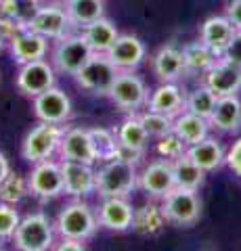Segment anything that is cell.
<instances>
[{
	"instance_id": "10",
	"label": "cell",
	"mask_w": 241,
	"mask_h": 251,
	"mask_svg": "<svg viewBox=\"0 0 241 251\" xmlns=\"http://www.w3.org/2000/svg\"><path fill=\"white\" fill-rule=\"evenodd\" d=\"M27 27L36 31V34L44 36L46 40H59L65 34L74 29L72 19L65 11V4H57V2H44L38 6L36 15L32 17V21L27 23Z\"/></svg>"
},
{
	"instance_id": "41",
	"label": "cell",
	"mask_w": 241,
	"mask_h": 251,
	"mask_svg": "<svg viewBox=\"0 0 241 251\" xmlns=\"http://www.w3.org/2000/svg\"><path fill=\"white\" fill-rule=\"evenodd\" d=\"M224 17L237 29H241V0H229L227 6H224Z\"/></svg>"
},
{
	"instance_id": "20",
	"label": "cell",
	"mask_w": 241,
	"mask_h": 251,
	"mask_svg": "<svg viewBox=\"0 0 241 251\" xmlns=\"http://www.w3.org/2000/svg\"><path fill=\"white\" fill-rule=\"evenodd\" d=\"M185 92L176 82H161L153 92H149L147 99V109L158 111L170 117H176L178 113L185 111Z\"/></svg>"
},
{
	"instance_id": "46",
	"label": "cell",
	"mask_w": 241,
	"mask_h": 251,
	"mask_svg": "<svg viewBox=\"0 0 241 251\" xmlns=\"http://www.w3.org/2000/svg\"><path fill=\"white\" fill-rule=\"evenodd\" d=\"M38 2H44V0H38Z\"/></svg>"
},
{
	"instance_id": "8",
	"label": "cell",
	"mask_w": 241,
	"mask_h": 251,
	"mask_svg": "<svg viewBox=\"0 0 241 251\" xmlns=\"http://www.w3.org/2000/svg\"><path fill=\"white\" fill-rule=\"evenodd\" d=\"M107 97H109L113 100V105L120 107L122 111L136 113L138 109L147 107L149 90H147V84L136 74L128 72V69H122V72H118V75H115Z\"/></svg>"
},
{
	"instance_id": "1",
	"label": "cell",
	"mask_w": 241,
	"mask_h": 251,
	"mask_svg": "<svg viewBox=\"0 0 241 251\" xmlns=\"http://www.w3.org/2000/svg\"><path fill=\"white\" fill-rule=\"evenodd\" d=\"M138 186L136 163L109 159L95 170V193L103 197H128Z\"/></svg>"
},
{
	"instance_id": "11",
	"label": "cell",
	"mask_w": 241,
	"mask_h": 251,
	"mask_svg": "<svg viewBox=\"0 0 241 251\" xmlns=\"http://www.w3.org/2000/svg\"><path fill=\"white\" fill-rule=\"evenodd\" d=\"M55 67L53 63L46 59H38V61H29L23 63L19 74H17V88L23 92L26 97H38L40 92L53 88L57 84V75H55Z\"/></svg>"
},
{
	"instance_id": "24",
	"label": "cell",
	"mask_w": 241,
	"mask_h": 251,
	"mask_svg": "<svg viewBox=\"0 0 241 251\" xmlns=\"http://www.w3.org/2000/svg\"><path fill=\"white\" fill-rule=\"evenodd\" d=\"M187 155H189L204 172L218 170L220 166H224V157H227L220 140H216L212 136H206L204 140H199V143L189 145L187 147Z\"/></svg>"
},
{
	"instance_id": "26",
	"label": "cell",
	"mask_w": 241,
	"mask_h": 251,
	"mask_svg": "<svg viewBox=\"0 0 241 251\" xmlns=\"http://www.w3.org/2000/svg\"><path fill=\"white\" fill-rule=\"evenodd\" d=\"M210 128H212V126H210L206 117H199L191 111L178 113L174 117V126H172V130L183 138V143L187 147L195 145L199 140H204L206 136H210Z\"/></svg>"
},
{
	"instance_id": "3",
	"label": "cell",
	"mask_w": 241,
	"mask_h": 251,
	"mask_svg": "<svg viewBox=\"0 0 241 251\" xmlns=\"http://www.w3.org/2000/svg\"><path fill=\"white\" fill-rule=\"evenodd\" d=\"M97 228H99L97 211L82 199L67 203V205L59 211V216L55 220V232L59 237L88 241L95 237Z\"/></svg>"
},
{
	"instance_id": "18",
	"label": "cell",
	"mask_w": 241,
	"mask_h": 251,
	"mask_svg": "<svg viewBox=\"0 0 241 251\" xmlns=\"http://www.w3.org/2000/svg\"><path fill=\"white\" fill-rule=\"evenodd\" d=\"M204 84L216 97H231L241 90V67L224 59H216V63L204 74Z\"/></svg>"
},
{
	"instance_id": "19",
	"label": "cell",
	"mask_w": 241,
	"mask_h": 251,
	"mask_svg": "<svg viewBox=\"0 0 241 251\" xmlns=\"http://www.w3.org/2000/svg\"><path fill=\"white\" fill-rule=\"evenodd\" d=\"M105 54L109 57V61L120 69V72L122 69L132 72V69H136L145 61L147 49H145V42L141 38H136L132 34H120Z\"/></svg>"
},
{
	"instance_id": "42",
	"label": "cell",
	"mask_w": 241,
	"mask_h": 251,
	"mask_svg": "<svg viewBox=\"0 0 241 251\" xmlns=\"http://www.w3.org/2000/svg\"><path fill=\"white\" fill-rule=\"evenodd\" d=\"M86 241H80V239H72V237H61V243L59 245H53L57 251H84Z\"/></svg>"
},
{
	"instance_id": "44",
	"label": "cell",
	"mask_w": 241,
	"mask_h": 251,
	"mask_svg": "<svg viewBox=\"0 0 241 251\" xmlns=\"http://www.w3.org/2000/svg\"><path fill=\"white\" fill-rule=\"evenodd\" d=\"M6 40H9V38H6V34H4V29H2V25H0V50L4 49L6 46Z\"/></svg>"
},
{
	"instance_id": "32",
	"label": "cell",
	"mask_w": 241,
	"mask_h": 251,
	"mask_svg": "<svg viewBox=\"0 0 241 251\" xmlns=\"http://www.w3.org/2000/svg\"><path fill=\"white\" fill-rule=\"evenodd\" d=\"M40 4L42 2L38 0H0V17L13 21L19 27H27Z\"/></svg>"
},
{
	"instance_id": "12",
	"label": "cell",
	"mask_w": 241,
	"mask_h": 251,
	"mask_svg": "<svg viewBox=\"0 0 241 251\" xmlns=\"http://www.w3.org/2000/svg\"><path fill=\"white\" fill-rule=\"evenodd\" d=\"M34 113L40 122H49V124H67L69 117L74 113L72 107V99L65 94V90L53 88L40 92L38 97H34Z\"/></svg>"
},
{
	"instance_id": "2",
	"label": "cell",
	"mask_w": 241,
	"mask_h": 251,
	"mask_svg": "<svg viewBox=\"0 0 241 251\" xmlns=\"http://www.w3.org/2000/svg\"><path fill=\"white\" fill-rule=\"evenodd\" d=\"M55 224L42 211L27 214L19 220V226L13 234V245L19 251H46L55 245Z\"/></svg>"
},
{
	"instance_id": "9",
	"label": "cell",
	"mask_w": 241,
	"mask_h": 251,
	"mask_svg": "<svg viewBox=\"0 0 241 251\" xmlns=\"http://www.w3.org/2000/svg\"><path fill=\"white\" fill-rule=\"evenodd\" d=\"M29 195L40 201H51L63 195V174H61V163L51 159L34 163L32 172L27 176Z\"/></svg>"
},
{
	"instance_id": "36",
	"label": "cell",
	"mask_w": 241,
	"mask_h": 251,
	"mask_svg": "<svg viewBox=\"0 0 241 251\" xmlns=\"http://www.w3.org/2000/svg\"><path fill=\"white\" fill-rule=\"evenodd\" d=\"M138 120H141L147 136L155 138V140H158L160 136L168 134V132H172V126H174V117L158 113V111H149V109H147L145 113L138 115Z\"/></svg>"
},
{
	"instance_id": "4",
	"label": "cell",
	"mask_w": 241,
	"mask_h": 251,
	"mask_svg": "<svg viewBox=\"0 0 241 251\" xmlns=\"http://www.w3.org/2000/svg\"><path fill=\"white\" fill-rule=\"evenodd\" d=\"M161 211L170 224L178 226V228H191L201 218V197L193 188L174 186L161 199Z\"/></svg>"
},
{
	"instance_id": "45",
	"label": "cell",
	"mask_w": 241,
	"mask_h": 251,
	"mask_svg": "<svg viewBox=\"0 0 241 251\" xmlns=\"http://www.w3.org/2000/svg\"><path fill=\"white\" fill-rule=\"evenodd\" d=\"M49 2H57V4H65L67 0H49Z\"/></svg>"
},
{
	"instance_id": "17",
	"label": "cell",
	"mask_w": 241,
	"mask_h": 251,
	"mask_svg": "<svg viewBox=\"0 0 241 251\" xmlns=\"http://www.w3.org/2000/svg\"><path fill=\"white\" fill-rule=\"evenodd\" d=\"M59 157L69 161H82V163H97V153L92 147V138L88 128H65L59 145Z\"/></svg>"
},
{
	"instance_id": "7",
	"label": "cell",
	"mask_w": 241,
	"mask_h": 251,
	"mask_svg": "<svg viewBox=\"0 0 241 251\" xmlns=\"http://www.w3.org/2000/svg\"><path fill=\"white\" fill-rule=\"evenodd\" d=\"M118 72L120 69L109 61V57H107L105 52H92L90 59L78 69V74L74 77L80 88L88 90L92 94L107 97V92H109Z\"/></svg>"
},
{
	"instance_id": "15",
	"label": "cell",
	"mask_w": 241,
	"mask_h": 251,
	"mask_svg": "<svg viewBox=\"0 0 241 251\" xmlns=\"http://www.w3.org/2000/svg\"><path fill=\"white\" fill-rule=\"evenodd\" d=\"M61 174H63V193L74 199H82L95 193V168L90 163L61 159Z\"/></svg>"
},
{
	"instance_id": "33",
	"label": "cell",
	"mask_w": 241,
	"mask_h": 251,
	"mask_svg": "<svg viewBox=\"0 0 241 251\" xmlns=\"http://www.w3.org/2000/svg\"><path fill=\"white\" fill-rule=\"evenodd\" d=\"M29 195L27 178H23L17 172H9L4 180L0 182V201L9 203V205H19V203Z\"/></svg>"
},
{
	"instance_id": "35",
	"label": "cell",
	"mask_w": 241,
	"mask_h": 251,
	"mask_svg": "<svg viewBox=\"0 0 241 251\" xmlns=\"http://www.w3.org/2000/svg\"><path fill=\"white\" fill-rule=\"evenodd\" d=\"M90 138H92V147L97 153V161H109L113 159L115 149H118V136L115 132L107 130V128H88Z\"/></svg>"
},
{
	"instance_id": "22",
	"label": "cell",
	"mask_w": 241,
	"mask_h": 251,
	"mask_svg": "<svg viewBox=\"0 0 241 251\" xmlns=\"http://www.w3.org/2000/svg\"><path fill=\"white\" fill-rule=\"evenodd\" d=\"M235 31H237V27L233 25L224 15H214V17H208L204 23H201L199 40L204 42L216 57H220Z\"/></svg>"
},
{
	"instance_id": "5",
	"label": "cell",
	"mask_w": 241,
	"mask_h": 251,
	"mask_svg": "<svg viewBox=\"0 0 241 251\" xmlns=\"http://www.w3.org/2000/svg\"><path fill=\"white\" fill-rule=\"evenodd\" d=\"M63 130L65 128L61 124H49V122H40L38 126H34L23 138L21 145L23 159L34 166L38 161L51 159L53 155H57Z\"/></svg>"
},
{
	"instance_id": "16",
	"label": "cell",
	"mask_w": 241,
	"mask_h": 251,
	"mask_svg": "<svg viewBox=\"0 0 241 251\" xmlns=\"http://www.w3.org/2000/svg\"><path fill=\"white\" fill-rule=\"evenodd\" d=\"M99 226L113 232H126L132 228L134 207L130 205L128 197H103L97 211Z\"/></svg>"
},
{
	"instance_id": "40",
	"label": "cell",
	"mask_w": 241,
	"mask_h": 251,
	"mask_svg": "<svg viewBox=\"0 0 241 251\" xmlns=\"http://www.w3.org/2000/svg\"><path fill=\"white\" fill-rule=\"evenodd\" d=\"M224 163L229 166V170L233 172V174L241 178V138L233 143V147L229 149L227 157H224Z\"/></svg>"
},
{
	"instance_id": "31",
	"label": "cell",
	"mask_w": 241,
	"mask_h": 251,
	"mask_svg": "<svg viewBox=\"0 0 241 251\" xmlns=\"http://www.w3.org/2000/svg\"><path fill=\"white\" fill-rule=\"evenodd\" d=\"M115 136H118V143L124 147L136 149V151H143L147 149V143H149V136L143 128L141 120H138L136 113H130L126 120L120 124V128L115 130Z\"/></svg>"
},
{
	"instance_id": "13",
	"label": "cell",
	"mask_w": 241,
	"mask_h": 251,
	"mask_svg": "<svg viewBox=\"0 0 241 251\" xmlns=\"http://www.w3.org/2000/svg\"><path fill=\"white\" fill-rule=\"evenodd\" d=\"M174 184V172H172V161L168 159H158L151 161L141 174H138V188L149 195L151 199L161 201L166 195L172 191Z\"/></svg>"
},
{
	"instance_id": "39",
	"label": "cell",
	"mask_w": 241,
	"mask_h": 251,
	"mask_svg": "<svg viewBox=\"0 0 241 251\" xmlns=\"http://www.w3.org/2000/svg\"><path fill=\"white\" fill-rule=\"evenodd\" d=\"M220 59H224V61L233 63V65L241 67V29H237L235 34H233V38L227 44V49H224L222 54H220Z\"/></svg>"
},
{
	"instance_id": "29",
	"label": "cell",
	"mask_w": 241,
	"mask_h": 251,
	"mask_svg": "<svg viewBox=\"0 0 241 251\" xmlns=\"http://www.w3.org/2000/svg\"><path fill=\"white\" fill-rule=\"evenodd\" d=\"M65 11L72 19V25L82 29L88 23L105 17V2L103 0H67Z\"/></svg>"
},
{
	"instance_id": "6",
	"label": "cell",
	"mask_w": 241,
	"mask_h": 251,
	"mask_svg": "<svg viewBox=\"0 0 241 251\" xmlns=\"http://www.w3.org/2000/svg\"><path fill=\"white\" fill-rule=\"evenodd\" d=\"M92 49L88 46L86 38L82 34H74L69 31L63 38L55 40V49L51 52V63L55 72L65 75H76L84 63L90 59Z\"/></svg>"
},
{
	"instance_id": "38",
	"label": "cell",
	"mask_w": 241,
	"mask_h": 251,
	"mask_svg": "<svg viewBox=\"0 0 241 251\" xmlns=\"http://www.w3.org/2000/svg\"><path fill=\"white\" fill-rule=\"evenodd\" d=\"M19 220H21V216H19V211L15 209V205L0 201V241L13 239V234L19 226Z\"/></svg>"
},
{
	"instance_id": "30",
	"label": "cell",
	"mask_w": 241,
	"mask_h": 251,
	"mask_svg": "<svg viewBox=\"0 0 241 251\" xmlns=\"http://www.w3.org/2000/svg\"><path fill=\"white\" fill-rule=\"evenodd\" d=\"M172 172H174V184L181 188H193L199 191L206 180V172L201 170L189 155H181L172 159Z\"/></svg>"
},
{
	"instance_id": "23",
	"label": "cell",
	"mask_w": 241,
	"mask_h": 251,
	"mask_svg": "<svg viewBox=\"0 0 241 251\" xmlns=\"http://www.w3.org/2000/svg\"><path fill=\"white\" fill-rule=\"evenodd\" d=\"M212 128L220 132H237L241 128V99L239 94L218 97L212 115L208 117Z\"/></svg>"
},
{
	"instance_id": "37",
	"label": "cell",
	"mask_w": 241,
	"mask_h": 251,
	"mask_svg": "<svg viewBox=\"0 0 241 251\" xmlns=\"http://www.w3.org/2000/svg\"><path fill=\"white\" fill-rule=\"evenodd\" d=\"M155 151H158L160 157H164V159L172 161V159H176V157H181V155L187 153V145L183 143V138L172 130V132H168V134L158 138Z\"/></svg>"
},
{
	"instance_id": "21",
	"label": "cell",
	"mask_w": 241,
	"mask_h": 251,
	"mask_svg": "<svg viewBox=\"0 0 241 251\" xmlns=\"http://www.w3.org/2000/svg\"><path fill=\"white\" fill-rule=\"evenodd\" d=\"M151 69L160 82H176L181 80L185 74V59L183 50L174 44H166L153 54Z\"/></svg>"
},
{
	"instance_id": "14",
	"label": "cell",
	"mask_w": 241,
	"mask_h": 251,
	"mask_svg": "<svg viewBox=\"0 0 241 251\" xmlns=\"http://www.w3.org/2000/svg\"><path fill=\"white\" fill-rule=\"evenodd\" d=\"M11 50V57L15 63H29V61H38V59H46L49 54V40L44 36L36 34L29 27H21L9 38L6 42Z\"/></svg>"
},
{
	"instance_id": "34",
	"label": "cell",
	"mask_w": 241,
	"mask_h": 251,
	"mask_svg": "<svg viewBox=\"0 0 241 251\" xmlns=\"http://www.w3.org/2000/svg\"><path fill=\"white\" fill-rule=\"evenodd\" d=\"M216 94L208 88V86H197L195 90H191L189 92V97H187L185 100V111H191V113H195L199 117H208L212 115L214 111V105H216Z\"/></svg>"
},
{
	"instance_id": "25",
	"label": "cell",
	"mask_w": 241,
	"mask_h": 251,
	"mask_svg": "<svg viewBox=\"0 0 241 251\" xmlns=\"http://www.w3.org/2000/svg\"><path fill=\"white\" fill-rule=\"evenodd\" d=\"M166 216L158 203H145V205L134 209V220H132V230H136L143 237H158L166 226Z\"/></svg>"
},
{
	"instance_id": "28",
	"label": "cell",
	"mask_w": 241,
	"mask_h": 251,
	"mask_svg": "<svg viewBox=\"0 0 241 251\" xmlns=\"http://www.w3.org/2000/svg\"><path fill=\"white\" fill-rule=\"evenodd\" d=\"M181 50H183L185 74H187V75H204L208 69L216 63V59H218L201 40L185 44Z\"/></svg>"
},
{
	"instance_id": "43",
	"label": "cell",
	"mask_w": 241,
	"mask_h": 251,
	"mask_svg": "<svg viewBox=\"0 0 241 251\" xmlns=\"http://www.w3.org/2000/svg\"><path fill=\"white\" fill-rule=\"evenodd\" d=\"M9 172H11V163H9V159H6V155L0 151V182H2Z\"/></svg>"
},
{
	"instance_id": "27",
	"label": "cell",
	"mask_w": 241,
	"mask_h": 251,
	"mask_svg": "<svg viewBox=\"0 0 241 251\" xmlns=\"http://www.w3.org/2000/svg\"><path fill=\"white\" fill-rule=\"evenodd\" d=\"M80 34L86 38L92 52H107L109 46L115 42V38L120 36V31L113 25V21H109L107 17H101L97 21L88 23V25H84L80 29Z\"/></svg>"
}]
</instances>
